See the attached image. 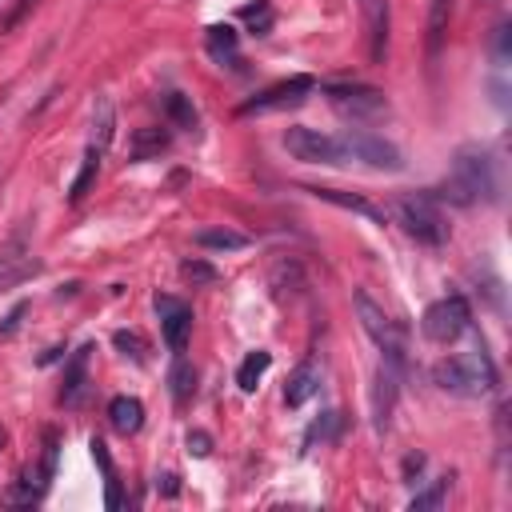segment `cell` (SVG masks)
I'll return each instance as SVG.
<instances>
[{
  "instance_id": "cell-1",
  "label": "cell",
  "mask_w": 512,
  "mask_h": 512,
  "mask_svg": "<svg viewBox=\"0 0 512 512\" xmlns=\"http://www.w3.org/2000/svg\"><path fill=\"white\" fill-rule=\"evenodd\" d=\"M496 188H500V180H496V160H492V152L484 148V144H464V148H456V156H452V168H448V180L440 184V200H448V204H460V208H472V204H492L496 200Z\"/></svg>"
},
{
  "instance_id": "cell-2",
  "label": "cell",
  "mask_w": 512,
  "mask_h": 512,
  "mask_svg": "<svg viewBox=\"0 0 512 512\" xmlns=\"http://www.w3.org/2000/svg\"><path fill=\"white\" fill-rule=\"evenodd\" d=\"M432 380H436V388L448 392V396H468V400H476V396H488V392L496 388V364H492V356L484 352V340H476L472 352H456V356L436 360V364H432Z\"/></svg>"
},
{
  "instance_id": "cell-3",
  "label": "cell",
  "mask_w": 512,
  "mask_h": 512,
  "mask_svg": "<svg viewBox=\"0 0 512 512\" xmlns=\"http://www.w3.org/2000/svg\"><path fill=\"white\" fill-rule=\"evenodd\" d=\"M352 304H356V320H360V328L372 336V344L380 348V356L404 372V364H408V336H404L400 320H392V316L384 312V304H376L364 288L352 292Z\"/></svg>"
},
{
  "instance_id": "cell-4",
  "label": "cell",
  "mask_w": 512,
  "mask_h": 512,
  "mask_svg": "<svg viewBox=\"0 0 512 512\" xmlns=\"http://www.w3.org/2000/svg\"><path fill=\"white\" fill-rule=\"evenodd\" d=\"M396 220L404 224V232L416 240V244H428V248H440L448 244V220L436 204L432 192H408L396 200Z\"/></svg>"
},
{
  "instance_id": "cell-5",
  "label": "cell",
  "mask_w": 512,
  "mask_h": 512,
  "mask_svg": "<svg viewBox=\"0 0 512 512\" xmlns=\"http://www.w3.org/2000/svg\"><path fill=\"white\" fill-rule=\"evenodd\" d=\"M468 328H472V308H468V300H464L460 292L432 300V304L424 308V316H420V332H424V340H432V344H452V340H460Z\"/></svg>"
},
{
  "instance_id": "cell-6",
  "label": "cell",
  "mask_w": 512,
  "mask_h": 512,
  "mask_svg": "<svg viewBox=\"0 0 512 512\" xmlns=\"http://www.w3.org/2000/svg\"><path fill=\"white\" fill-rule=\"evenodd\" d=\"M340 148H344V160H356V164H368L376 172H400L404 168V156L392 140L368 132V128H348L340 132Z\"/></svg>"
},
{
  "instance_id": "cell-7",
  "label": "cell",
  "mask_w": 512,
  "mask_h": 512,
  "mask_svg": "<svg viewBox=\"0 0 512 512\" xmlns=\"http://www.w3.org/2000/svg\"><path fill=\"white\" fill-rule=\"evenodd\" d=\"M320 92L328 96V104H332L340 116H348V120H356V124H360V120H376V116L388 112L384 92L372 88V84H324Z\"/></svg>"
},
{
  "instance_id": "cell-8",
  "label": "cell",
  "mask_w": 512,
  "mask_h": 512,
  "mask_svg": "<svg viewBox=\"0 0 512 512\" xmlns=\"http://www.w3.org/2000/svg\"><path fill=\"white\" fill-rule=\"evenodd\" d=\"M312 92H316V80H312V76H288V80H280V84H268V88L256 92L252 100H244L236 112H240V116H264V112L300 108Z\"/></svg>"
},
{
  "instance_id": "cell-9",
  "label": "cell",
  "mask_w": 512,
  "mask_h": 512,
  "mask_svg": "<svg viewBox=\"0 0 512 512\" xmlns=\"http://www.w3.org/2000/svg\"><path fill=\"white\" fill-rule=\"evenodd\" d=\"M280 144L288 148L292 160L300 164H344V148H340V136H328V132H316V128H288L280 136Z\"/></svg>"
},
{
  "instance_id": "cell-10",
  "label": "cell",
  "mask_w": 512,
  "mask_h": 512,
  "mask_svg": "<svg viewBox=\"0 0 512 512\" xmlns=\"http://www.w3.org/2000/svg\"><path fill=\"white\" fill-rule=\"evenodd\" d=\"M52 472H56V432H44V460H40V468L20 472V480L8 488V496H4V500H8V504H16V508L40 504V500H44V492H48Z\"/></svg>"
},
{
  "instance_id": "cell-11",
  "label": "cell",
  "mask_w": 512,
  "mask_h": 512,
  "mask_svg": "<svg viewBox=\"0 0 512 512\" xmlns=\"http://www.w3.org/2000/svg\"><path fill=\"white\" fill-rule=\"evenodd\" d=\"M152 308H156V316H160V336H164L168 352L184 356L188 336H192V308H188L180 296H168V292H156V296H152Z\"/></svg>"
},
{
  "instance_id": "cell-12",
  "label": "cell",
  "mask_w": 512,
  "mask_h": 512,
  "mask_svg": "<svg viewBox=\"0 0 512 512\" xmlns=\"http://www.w3.org/2000/svg\"><path fill=\"white\" fill-rule=\"evenodd\" d=\"M360 16H364V36H368V60L384 64L388 60V36H392L388 0H360Z\"/></svg>"
},
{
  "instance_id": "cell-13",
  "label": "cell",
  "mask_w": 512,
  "mask_h": 512,
  "mask_svg": "<svg viewBox=\"0 0 512 512\" xmlns=\"http://www.w3.org/2000/svg\"><path fill=\"white\" fill-rule=\"evenodd\" d=\"M396 396H400V368L388 364V360H380V368L372 376V420H376V432H384L392 424Z\"/></svg>"
},
{
  "instance_id": "cell-14",
  "label": "cell",
  "mask_w": 512,
  "mask_h": 512,
  "mask_svg": "<svg viewBox=\"0 0 512 512\" xmlns=\"http://www.w3.org/2000/svg\"><path fill=\"white\" fill-rule=\"evenodd\" d=\"M204 52L220 68H240V32L232 24H208L204 28Z\"/></svg>"
},
{
  "instance_id": "cell-15",
  "label": "cell",
  "mask_w": 512,
  "mask_h": 512,
  "mask_svg": "<svg viewBox=\"0 0 512 512\" xmlns=\"http://www.w3.org/2000/svg\"><path fill=\"white\" fill-rule=\"evenodd\" d=\"M316 392H320V364L308 356V360H300V364L292 368V376H288V384H284V404H288V408H300V404H308Z\"/></svg>"
},
{
  "instance_id": "cell-16",
  "label": "cell",
  "mask_w": 512,
  "mask_h": 512,
  "mask_svg": "<svg viewBox=\"0 0 512 512\" xmlns=\"http://www.w3.org/2000/svg\"><path fill=\"white\" fill-rule=\"evenodd\" d=\"M88 344L84 348H76L72 356H68V364H64V384H60V404H68V408H76L80 400H84V384H88Z\"/></svg>"
},
{
  "instance_id": "cell-17",
  "label": "cell",
  "mask_w": 512,
  "mask_h": 512,
  "mask_svg": "<svg viewBox=\"0 0 512 512\" xmlns=\"http://www.w3.org/2000/svg\"><path fill=\"white\" fill-rule=\"evenodd\" d=\"M108 424L120 436H136L144 428V404L136 396H112L108 400Z\"/></svg>"
},
{
  "instance_id": "cell-18",
  "label": "cell",
  "mask_w": 512,
  "mask_h": 512,
  "mask_svg": "<svg viewBox=\"0 0 512 512\" xmlns=\"http://www.w3.org/2000/svg\"><path fill=\"white\" fill-rule=\"evenodd\" d=\"M304 192H312L316 200H328V204H336V208L360 212V216H368V220H376V224H388V216H384L372 200H364V196H356V192H344V188H304Z\"/></svg>"
},
{
  "instance_id": "cell-19",
  "label": "cell",
  "mask_w": 512,
  "mask_h": 512,
  "mask_svg": "<svg viewBox=\"0 0 512 512\" xmlns=\"http://www.w3.org/2000/svg\"><path fill=\"white\" fill-rule=\"evenodd\" d=\"M100 160H104V152L100 148H84V160H80V172L72 176V184H68V204H80L88 192H92V184H96V176H100Z\"/></svg>"
},
{
  "instance_id": "cell-20",
  "label": "cell",
  "mask_w": 512,
  "mask_h": 512,
  "mask_svg": "<svg viewBox=\"0 0 512 512\" xmlns=\"http://www.w3.org/2000/svg\"><path fill=\"white\" fill-rule=\"evenodd\" d=\"M112 136H116V108H112L108 96H96V104H92V140L88 144L100 148V152H108Z\"/></svg>"
},
{
  "instance_id": "cell-21",
  "label": "cell",
  "mask_w": 512,
  "mask_h": 512,
  "mask_svg": "<svg viewBox=\"0 0 512 512\" xmlns=\"http://www.w3.org/2000/svg\"><path fill=\"white\" fill-rule=\"evenodd\" d=\"M88 448H92V460L100 464V472H104V508H120L124 504V496H120V480H116V464H112V456H108V448H104V440H88Z\"/></svg>"
},
{
  "instance_id": "cell-22",
  "label": "cell",
  "mask_w": 512,
  "mask_h": 512,
  "mask_svg": "<svg viewBox=\"0 0 512 512\" xmlns=\"http://www.w3.org/2000/svg\"><path fill=\"white\" fill-rule=\"evenodd\" d=\"M196 248H208V252H240L248 248V236L244 232H232V228H200L192 236Z\"/></svg>"
},
{
  "instance_id": "cell-23",
  "label": "cell",
  "mask_w": 512,
  "mask_h": 512,
  "mask_svg": "<svg viewBox=\"0 0 512 512\" xmlns=\"http://www.w3.org/2000/svg\"><path fill=\"white\" fill-rule=\"evenodd\" d=\"M448 24H452V0H432V8H428V60L440 56Z\"/></svg>"
},
{
  "instance_id": "cell-24",
  "label": "cell",
  "mask_w": 512,
  "mask_h": 512,
  "mask_svg": "<svg viewBox=\"0 0 512 512\" xmlns=\"http://www.w3.org/2000/svg\"><path fill=\"white\" fill-rule=\"evenodd\" d=\"M268 368H272V352H264V348L248 352V356L240 360V368H236V384H240V392H256Z\"/></svg>"
},
{
  "instance_id": "cell-25",
  "label": "cell",
  "mask_w": 512,
  "mask_h": 512,
  "mask_svg": "<svg viewBox=\"0 0 512 512\" xmlns=\"http://www.w3.org/2000/svg\"><path fill=\"white\" fill-rule=\"evenodd\" d=\"M160 152H168V132L164 128H140L132 136V144H128V156L132 160H152Z\"/></svg>"
},
{
  "instance_id": "cell-26",
  "label": "cell",
  "mask_w": 512,
  "mask_h": 512,
  "mask_svg": "<svg viewBox=\"0 0 512 512\" xmlns=\"http://www.w3.org/2000/svg\"><path fill=\"white\" fill-rule=\"evenodd\" d=\"M448 488H452V472H444V476H436V480H428L412 500H408V508L412 512H424V508H440L444 500H448Z\"/></svg>"
},
{
  "instance_id": "cell-27",
  "label": "cell",
  "mask_w": 512,
  "mask_h": 512,
  "mask_svg": "<svg viewBox=\"0 0 512 512\" xmlns=\"http://www.w3.org/2000/svg\"><path fill=\"white\" fill-rule=\"evenodd\" d=\"M164 116H168L172 128H184V132L196 128V108H192V100L184 92H168L164 96Z\"/></svg>"
},
{
  "instance_id": "cell-28",
  "label": "cell",
  "mask_w": 512,
  "mask_h": 512,
  "mask_svg": "<svg viewBox=\"0 0 512 512\" xmlns=\"http://www.w3.org/2000/svg\"><path fill=\"white\" fill-rule=\"evenodd\" d=\"M168 388H172V400H176V404H188V400H192V392H196V372H192V364H188L184 356H176V364H172V372H168Z\"/></svg>"
},
{
  "instance_id": "cell-29",
  "label": "cell",
  "mask_w": 512,
  "mask_h": 512,
  "mask_svg": "<svg viewBox=\"0 0 512 512\" xmlns=\"http://www.w3.org/2000/svg\"><path fill=\"white\" fill-rule=\"evenodd\" d=\"M240 20L252 28V36H268L272 32V0H256V4H244L240 8Z\"/></svg>"
},
{
  "instance_id": "cell-30",
  "label": "cell",
  "mask_w": 512,
  "mask_h": 512,
  "mask_svg": "<svg viewBox=\"0 0 512 512\" xmlns=\"http://www.w3.org/2000/svg\"><path fill=\"white\" fill-rule=\"evenodd\" d=\"M336 428H340V412H324L320 420H312V428L304 432V448H312L316 440L324 444V440H332L336 436Z\"/></svg>"
},
{
  "instance_id": "cell-31",
  "label": "cell",
  "mask_w": 512,
  "mask_h": 512,
  "mask_svg": "<svg viewBox=\"0 0 512 512\" xmlns=\"http://www.w3.org/2000/svg\"><path fill=\"white\" fill-rule=\"evenodd\" d=\"M508 40H512V24L500 20V24H496V36H492V64H496V68L508 64Z\"/></svg>"
},
{
  "instance_id": "cell-32",
  "label": "cell",
  "mask_w": 512,
  "mask_h": 512,
  "mask_svg": "<svg viewBox=\"0 0 512 512\" xmlns=\"http://www.w3.org/2000/svg\"><path fill=\"white\" fill-rule=\"evenodd\" d=\"M112 344H116L124 356H132V360H144V352H148V344L140 340V332H124V328L112 336Z\"/></svg>"
},
{
  "instance_id": "cell-33",
  "label": "cell",
  "mask_w": 512,
  "mask_h": 512,
  "mask_svg": "<svg viewBox=\"0 0 512 512\" xmlns=\"http://www.w3.org/2000/svg\"><path fill=\"white\" fill-rule=\"evenodd\" d=\"M180 272H184L192 284H212V280H216V268H212V264H204V260H184V264H180Z\"/></svg>"
},
{
  "instance_id": "cell-34",
  "label": "cell",
  "mask_w": 512,
  "mask_h": 512,
  "mask_svg": "<svg viewBox=\"0 0 512 512\" xmlns=\"http://www.w3.org/2000/svg\"><path fill=\"white\" fill-rule=\"evenodd\" d=\"M36 4H40V0H16V4H12V12L4 16V24H0V28H4V32H8V28H16V24H20V20H24V16L36 8Z\"/></svg>"
},
{
  "instance_id": "cell-35",
  "label": "cell",
  "mask_w": 512,
  "mask_h": 512,
  "mask_svg": "<svg viewBox=\"0 0 512 512\" xmlns=\"http://www.w3.org/2000/svg\"><path fill=\"white\" fill-rule=\"evenodd\" d=\"M188 452H192V456H208V452H212V436L200 432V428H192V432H188Z\"/></svg>"
},
{
  "instance_id": "cell-36",
  "label": "cell",
  "mask_w": 512,
  "mask_h": 512,
  "mask_svg": "<svg viewBox=\"0 0 512 512\" xmlns=\"http://www.w3.org/2000/svg\"><path fill=\"white\" fill-rule=\"evenodd\" d=\"M420 472H424V452H412V456L404 460V480H408V484H416V476H420Z\"/></svg>"
},
{
  "instance_id": "cell-37",
  "label": "cell",
  "mask_w": 512,
  "mask_h": 512,
  "mask_svg": "<svg viewBox=\"0 0 512 512\" xmlns=\"http://www.w3.org/2000/svg\"><path fill=\"white\" fill-rule=\"evenodd\" d=\"M24 308H28V304H16V308H12L8 316H4V324H0V336H8V332H12L16 324H20V316H24Z\"/></svg>"
},
{
  "instance_id": "cell-38",
  "label": "cell",
  "mask_w": 512,
  "mask_h": 512,
  "mask_svg": "<svg viewBox=\"0 0 512 512\" xmlns=\"http://www.w3.org/2000/svg\"><path fill=\"white\" fill-rule=\"evenodd\" d=\"M176 472H164V476H156V492H164V496H176Z\"/></svg>"
},
{
  "instance_id": "cell-39",
  "label": "cell",
  "mask_w": 512,
  "mask_h": 512,
  "mask_svg": "<svg viewBox=\"0 0 512 512\" xmlns=\"http://www.w3.org/2000/svg\"><path fill=\"white\" fill-rule=\"evenodd\" d=\"M4 444H8V432H4V424H0V448H4Z\"/></svg>"
}]
</instances>
